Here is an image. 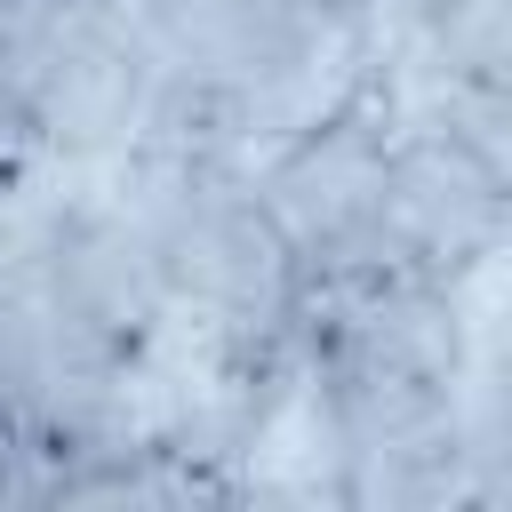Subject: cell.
<instances>
[{
  "mask_svg": "<svg viewBox=\"0 0 512 512\" xmlns=\"http://www.w3.org/2000/svg\"><path fill=\"white\" fill-rule=\"evenodd\" d=\"M392 96L376 88V64L328 96L312 120H296L288 136H272L248 168L256 192L280 224V240L296 248L312 296L344 288L360 272H384V152H392Z\"/></svg>",
  "mask_w": 512,
  "mask_h": 512,
  "instance_id": "5b68a950",
  "label": "cell"
},
{
  "mask_svg": "<svg viewBox=\"0 0 512 512\" xmlns=\"http://www.w3.org/2000/svg\"><path fill=\"white\" fill-rule=\"evenodd\" d=\"M24 176H40V160H32V144H24V120H16V104H8V80H0V192L24 184Z\"/></svg>",
  "mask_w": 512,
  "mask_h": 512,
  "instance_id": "ba28073f",
  "label": "cell"
},
{
  "mask_svg": "<svg viewBox=\"0 0 512 512\" xmlns=\"http://www.w3.org/2000/svg\"><path fill=\"white\" fill-rule=\"evenodd\" d=\"M504 248H512V176L432 96L400 104L384 152V272L472 288Z\"/></svg>",
  "mask_w": 512,
  "mask_h": 512,
  "instance_id": "8992f818",
  "label": "cell"
},
{
  "mask_svg": "<svg viewBox=\"0 0 512 512\" xmlns=\"http://www.w3.org/2000/svg\"><path fill=\"white\" fill-rule=\"evenodd\" d=\"M408 64H424V80H448V88L512 96V0H448Z\"/></svg>",
  "mask_w": 512,
  "mask_h": 512,
  "instance_id": "52a82bcc",
  "label": "cell"
},
{
  "mask_svg": "<svg viewBox=\"0 0 512 512\" xmlns=\"http://www.w3.org/2000/svg\"><path fill=\"white\" fill-rule=\"evenodd\" d=\"M0 80L40 168H128L152 144L144 0H0Z\"/></svg>",
  "mask_w": 512,
  "mask_h": 512,
  "instance_id": "277c9868",
  "label": "cell"
},
{
  "mask_svg": "<svg viewBox=\"0 0 512 512\" xmlns=\"http://www.w3.org/2000/svg\"><path fill=\"white\" fill-rule=\"evenodd\" d=\"M472 360L480 328L456 280L360 272L312 296L296 400L312 448L328 456L320 488L336 504H472Z\"/></svg>",
  "mask_w": 512,
  "mask_h": 512,
  "instance_id": "6da1fadb",
  "label": "cell"
},
{
  "mask_svg": "<svg viewBox=\"0 0 512 512\" xmlns=\"http://www.w3.org/2000/svg\"><path fill=\"white\" fill-rule=\"evenodd\" d=\"M176 328L200 344L216 368V408L256 440L280 400H296V352L312 320V280L296 248L280 240L248 152H208V144H152L120 168Z\"/></svg>",
  "mask_w": 512,
  "mask_h": 512,
  "instance_id": "7a4b0ae2",
  "label": "cell"
},
{
  "mask_svg": "<svg viewBox=\"0 0 512 512\" xmlns=\"http://www.w3.org/2000/svg\"><path fill=\"white\" fill-rule=\"evenodd\" d=\"M144 32L160 80L152 144L256 160L368 72V48L320 0H144Z\"/></svg>",
  "mask_w": 512,
  "mask_h": 512,
  "instance_id": "3957f363",
  "label": "cell"
}]
</instances>
